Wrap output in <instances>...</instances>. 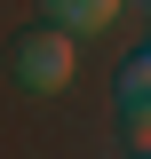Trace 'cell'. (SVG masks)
Masks as SVG:
<instances>
[{
  "label": "cell",
  "instance_id": "cell-2",
  "mask_svg": "<svg viewBox=\"0 0 151 159\" xmlns=\"http://www.w3.org/2000/svg\"><path fill=\"white\" fill-rule=\"evenodd\" d=\"M48 16H56L64 32H103V24L119 16V0H48Z\"/></svg>",
  "mask_w": 151,
  "mask_h": 159
},
{
  "label": "cell",
  "instance_id": "cell-3",
  "mask_svg": "<svg viewBox=\"0 0 151 159\" xmlns=\"http://www.w3.org/2000/svg\"><path fill=\"white\" fill-rule=\"evenodd\" d=\"M119 135H127V151H151V96L119 103Z\"/></svg>",
  "mask_w": 151,
  "mask_h": 159
},
{
  "label": "cell",
  "instance_id": "cell-1",
  "mask_svg": "<svg viewBox=\"0 0 151 159\" xmlns=\"http://www.w3.org/2000/svg\"><path fill=\"white\" fill-rule=\"evenodd\" d=\"M8 64H16V88L56 96V88H72V32L64 24H32V32H16Z\"/></svg>",
  "mask_w": 151,
  "mask_h": 159
},
{
  "label": "cell",
  "instance_id": "cell-4",
  "mask_svg": "<svg viewBox=\"0 0 151 159\" xmlns=\"http://www.w3.org/2000/svg\"><path fill=\"white\" fill-rule=\"evenodd\" d=\"M119 96H151V48H143V56H127V72H119Z\"/></svg>",
  "mask_w": 151,
  "mask_h": 159
}]
</instances>
